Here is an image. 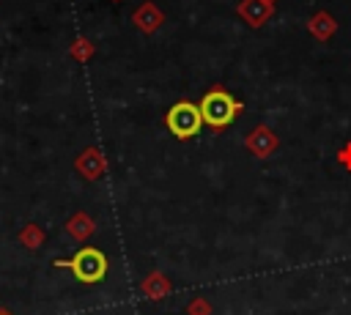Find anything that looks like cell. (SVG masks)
Segmentation results:
<instances>
[{
	"label": "cell",
	"mask_w": 351,
	"mask_h": 315,
	"mask_svg": "<svg viewBox=\"0 0 351 315\" xmlns=\"http://www.w3.org/2000/svg\"><path fill=\"white\" fill-rule=\"evenodd\" d=\"M200 123H203L200 107H195L192 101H178L167 110V129L181 140L195 137L200 131Z\"/></svg>",
	"instance_id": "3"
},
{
	"label": "cell",
	"mask_w": 351,
	"mask_h": 315,
	"mask_svg": "<svg viewBox=\"0 0 351 315\" xmlns=\"http://www.w3.org/2000/svg\"><path fill=\"white\" fill-rule=\"evenodd\" d=\"M239 110H241V104H239L228 90H222V88H214V90H208V93L200 99V115H203V121H206L208 126H214V129L228 126V123L236 118Z\"/></svg>",
	"instance_id": "1"
},
{
	"label": "cell",
	"mask_w": 351,
	"mask_h": 315,
	"mask_svg": "<svg viewBox=\"0 0 351 315\" xmlns=\"http://www.w3.org/2000/svg\"><path fill=\"white\" fill-rule=\"evenodd\" d=\"M0 315H5V312H0Z\"/></svg>",
	"instance_id": "4"
},
{
	"label": "cell",
	"mask_w": 351,
	"mask_h": 315,
	"mask_svg": "<svg viewBox=\"0 0 351 315\" xmlns=\"http://www.w3.org/2000/svg\"><path fill=\"white\" fill-rule=\"evenodd\" d=\"M55 266H58V268H71V274H74L80 282H88V285L104 279V274H107V257H104L99 249H93V247L80 249V252H77L74 257H69V260H55Z\"/></svg>",
	"instance_id": "2"
}]
</instances>
